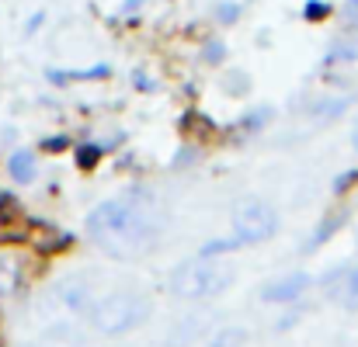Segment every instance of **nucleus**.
Returning a JSON list of instances; mask_svg holds the SVG:
<instances>
[{"instance_id":"obj_7","label":"nucleus","mask_w":358,"mask_h":347,"mask_svg":"<svg viewBox=\"0 0 358 347\" xmlns=\"http://www.w3.org/2000/svg\"><path fill=\"white\" fill-rule=\"evenodd\" d=\"M348 108H351V98H348V94L323 91V94L309 105V115H313V118H320V122H337V118H344V115H348Z\"/></svg>"},{"instance_id":"obj_19","label":"nucleus","mask_w":358,"mask_h":347,"mask_svg":"<svg viewBox=\"0 0 358 347\" xmlns=\"http://www.w3.org/2000/svg\"><path fill=\"white\" fill-rule=\"evenodd\" d=\"M358 184V170L351 167V170H341L337 177H334V195H344L348 188H355Z\"/></svg>"},{"instance_id":"obj_13","label":"nucleus","mask_w":358,"mask_h":347,"mask_svg":"<svg viewBox=\"0 0 358 347\" xmlns=\"http://www.w3.org/2000/svg\"><path fill=\"white\" fill-rule=\"evenodd\" d=\"M244 344H247V330L240 326H226L212 337V347H244Z\"/></svg>"},{"instance_id":"obj_8","label":"nucleus","mask_w":358,"mask_h":347,"mask_svg":"<svg viewBox=\"0 0 358 347\" xmlns=\"http://www.w3.org/2000/svg\"><path fill=\"white\" fill-rule=\"evenodd\" d=\"M8 174H11L18 184H32L35 174H39L35 153H32V150H15V153L8 157Z\"/></svg>"},{"instance_id":"obj_3","label":"nucleus","mask_w":358,"mask_h":347,"mask_svg":"<svg viewBox=\"0 0 358 347\" xmlns=\"http://www.w3.org/2000/svg\"><path fill=\"white\" fill-rule=\"evenodd\" d=\"M146 316H150V302L136 292H115V295H105L101 302L91 305L94 330H101L108 337L136 330L139 323H146Z\"/></svg>"},{"instance_id":"obj_2","label":"nucleus","mask_w":358,"mask_h":347,"mask_svg":"<svg viewBox=\"0 0 358 347\" xmlns=\"http://www.w3.org/2000/svg\"><path fill=\"white\" fill-rule=\"evenodd\" d=\"M233 285V267L219 257H195L171 274V292L178 299H212Z\"/></svg>"},{"instance_id":"obj_18","label":"nucleus","mask_w":358,"mask_h":347,"mask_svg":"<svg viewBox=\"0 0 358 347\" xmlns=\"http://www.w3.org/2000/svg\"><path fill=\"white\" fill-rule=\"evenodd\" d=\"M209 129V122H205V115H198V112H188L185 118H181V132H205Z\"/></svg>"},{"instance_id":"obj_1","label":"nucleus","mask_w":358,"mask_h":347,"mask_svg":"<svg viewBox=\"0 0 358 347\" xmlns=\"http://www.w3.org/2000/svg\"><path fill=\"white\" fill-rule=\"evenodd\" d=\"M164 233V212L150 191H129L126 198H108L87 212V236L115 260H136Z\"/></svg>"},{"instance_id":"obj_15","label":"nucleus","mask_w":358,"mask_h":347,"mask_svg":"<svg viewBox=\"0 0 358 347\" xmlns=\"http://www.w3.org/2000/svg\"><path fill=\"white\" fill-rule=\"evenodd\" d=\"M223 60H226V42H223V39H209V42H205V49H202V63L219 66Z\"/></svg>"},{"instance_id":"obj_10","label":"nucleus","mask_w":358,"mask_h":347,"mask_svg":"<svg viewBox=\"0 0 358 347\" xmlns=\"http://www.w3.org/2000/svg\"><path fill=\"white\" fill-rule=\"evenodd\" d=\"M358 60V35H348L341 42L330 46V53L323 56V66H337V63H355Z\"/></svg>"},{"instance_id":"obj_16","label":"nucleus","mask_w":358,"mask_h":347,"mask_svg":"<svg viewBox=\"0 0 358 347\" xmlns=\"http://www.w3.org/2000/svg\"><path fill=\"white\" fill-rule=\"evenodd\" d=\"M330 4H327V0H306V8H302V18L306 21H327L330 18Z\"/></svg>"},{"instance_id":"obj_11","label":"nucleus","mask_w":358,"mask_h":347,"mask_svg":"<svg viewBox=\"0 0 358 347\" xmlns=\"http://www.w3.org/2000/svg\"><path fill=\"white\" fill-rule=\"evenodd\" d=\"M108 73H112V66H108V63H98V66H87V70H67V73L49 70V80H53V84H67V80H101V77H108Z\"/></svg>"},{"instance_id":"obj_12","label":"nucleus","mask_w":358,"mask_h":347,"mask_svg":"<svg viewBox=\"0 0 358 347\" xmlns=\"http://www.w3.org/2000/svg\"><path fill=\"white\" fill-rule=\"evenodd\" d=\"M108 146H101V143H80V146H74V160H77V167L80 170H94L98 163H101V153H105Z\"/></svg>"},{"instance_id":"obj_14","label":"nucleus","mask_w":358,"mask_h":347,"mask_svg":"<svg viewBox=\"0 0 358 347\" xmlns=\"http://www.w3.org/2000/svg\"><path fill=\"white\" fill-rule=\"evenodd\" d=\"M230 250H240V243H237L233 236H226V240H209V243L198 250V257H223V253H230Z\"/></svg>"},{"instance_id":"obj_24","label":"nucleus","mask_w":358,"mask_h":347,"mask_svg":"<svg viewBox=\"0 0 358 347\" xmlns=\"http://www.w3.org/2000/svg\"><path fill=\"white\" fill-rule=\"evenodd\" d=\"M42 18H46V15H35V18H32V21H28V32H35V28H39V25H42Z\"/></svg>"},{"instance_id":"obj_9","label":"nucleus","mask_w":358,"mask_h":347,"mask_svg":"<svg viewBox=\"0 0 358 347\" xmlns=\"http://www.w3.org/2000/svg\"><path fill=\"white\" fill-rule=\"evenodd\" d=\"M344 219H348V215H344V212H330V215H327V219H320V222H316V229H313V236H309V243H306V247H309V250H316V247H323V243H327V240H330V236H334V233H337V229H341V226H344Z\"/></svg>"},{"instance_id":"obj_20","label":"nucleus","mask_w":358,"mask_h":347,"mask_svg":"<svg viewBox=\"0 0 358 347\" xmlns=\"http://www.w3.org/2000/svg\"><path fill=\"white\" fill-rule=\"evenodd\" d=\"M237 18H240V4H230V0H226V4L216 8V21L219 25H233Z\"/></svg>"},{"instance_id":"obj_21","label":"nucleus","mask_w":358,"mask_h":347,"mask_svg":"<svg viewBox=\"0 0 358 347\" xmlns=\"http://www.w3.org/2000/svg\"><path fill=\"white\" fill-rule=\"evenodd\" d=\"M341 18H344V25L358 28V0H348V4H344V11H341Z\"/></svg>"},{"instance_id":"obj_17","label":"nucleus","mask_w":358,"mask_h":347,"mask_svg":"<svg viewBox=\"0 0 358 347\" xmlns=\"http://www.w3.org/2000/svg\"><path fill=\"white\" fill-rule=\"evenodd\" d=\"M268 118H271V108H257V112H250V115L240 122V129H244V132H257V129L268 125Z\"/></svg>"},{"instance_id":"obj_6","label":"nucleus","mask_w":358,"mask_h":347,"mask_svg":"<svg viewBox=\"0 0 358 347\" xmlns=\"http://www.w3.org/2000/svg\"><path fill=\"white\" fill-rule=\"evenodd\" d=\"M309 274L306 271H296V274H285V278H278V281H271V285H264L261 288V299L264 302H296L306 288H309Z\"/></svg>"},{"instance_id":"obj_22","label":"nucleus","mask_w":358,"mask_h":347,"mask_svg":"<svg viewBox=\"0 0 358 347\" xmlns=\"http://www.w3.org/2000/svg\"><path fill=\"white\" fill-rule=\"evenodd\" d=\"M70 146V139L67 136H53V139H42V150H49V153H63Z\"/></svg>"},{"instance_id":"obj_25","label":"nucleus","mask_w":358,"mask_h":347,"mask_svg":"<svg viewBox=\"0 0 358 347\" xmlns=\"http://www.w3.org/2000/svg\"><path fill=\"white\" fill-rule=\"evenodd\" d=\"M351 146H355V153H358V122L351 125Z\"/></svg>"},{"instance_id":"obj_5","label":"nucleus","mask_w":358,"mask_h":347,"mask_svg":"<svg viewBox=\"0 0 358 347\" xmlns=\"http://www.w3.org/2000/svg\"><path fill=\"white\" fill-rule=\"evenodd\" d=\"M323 292L334 305L341 309H358V264H344V267H334L327 278H323Z\"/></svg>"},{"instance_id":"obj_23","label":"nucleus","mask_w":358,"mask_h":347,"mask_svg":"<svg viewBox=\"0 0 358 347\" xmlns=\"http://www.w3.org/2000/svg\"><path fill=\"white\" fill-rule=\"evenodd\" d=\"M136 84H139V87H143V91H150V87H153V84H150V77H146V73H143V70H139V73H136Z\"/></svg>"},{"instance_id":"obj_4","label":"nucleus","mask_w":358,"mask_h":347,"mask_svg":"<svg viewBox=\"0 0 358 347\" xmlns=\"http://www.w3.org/2000/svg\"><path fill=\"white\" fill-rule=\"evenodd\" d=\"M278 229V212L275 205L261 202V198H247L244 205L233 208V240L240 247H254V243H264L271 240Z\"/></svg>"}]
</instances>
